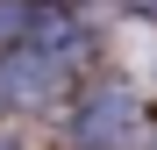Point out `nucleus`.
<instances>
[{
  "instance_id": "obj_2",
  "label": "nucleus",
  "mask_w": 157,
  "mask_h": 150,
  "mask_svg": "<svg viewBox=\"0 0 157 150\" xmlns=\"http://www.w3.org/2000/svg\"><path fill=\"white\" fill-rule=\"evenodd\" d=\"M50 93H57V57H50V50H14V57H0V114L36 107Z\"/></svg>"
},
{
  "instance_id": "obj_1",
  "label": "nucleus",
  "mask_w": 157,
  "mask_h": 150,
  "mask_svg": "<svg viewBox=\"0 0 157 150\" xmlns=\"http://www.w3.org/2000/svg\"><path fill=\"white\" fill-rule=\"evenodd\" d=\"M150 136V114L136 107V93L128 86H100L78 100V114H71V143L78 150H136Z\"/></svg>"
}]
</instances>
